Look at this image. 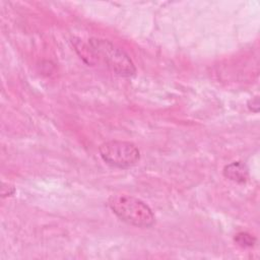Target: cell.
I'll list each match as a JSON object with an SVG mask.
<instances>
[{
  "mask_svg": "<svg viewBox=\"0 0 260 260\" xmlns=\"http://www.w3.org/2000/svg\"><path fill=\"white\" fill-rule=\"evenodd\" d=\"M81 57L88 58V63L102 62L113 73L131 77L135 74V66L130 57L119 47L108 40L89 39L87 44L81 46Z\"/></svg>",
  "mask_w": 260,
  "mask_h": 260,
  "instance_id": "6da1fadb",
  "label": "cell"
},
{
  "mask_svg": "<svg viewBox=\"0 0 260 260\" xmlns=\"http://www.w3.org/2000/svg\"><path fill=\"white\" fill-rule=\"evenodd\" d=\"M235 242L242 247H252L256 242V238L246 232L238 233L235 237Z\"/></svg>",
  "mask_w": 260,
  "mask_h": 260,
  "instance_id": "5b68a950",
  "label": "cell"
},
{
  "mask_svg": "<svg viewBox=\"0 0 260 260\" xmlns=\"http://www.w3.org/2000/svg\"><path fill=\"white\" fill-rule=\"evenodd\" d=\"M108 205L119 219L130 225L149 228L155 222L151 208L134 196L125 194L111 195Z\"/></svg>",
  "mask_w": 260,
  "mask_h": 260,
  "instance_id": "7a4b0ae2",
  "label": "cell"
},
{
  "mask_svg": "<svg viewBox=\"0 0 260 260\" xmlns=\"http://www.w3.org/2000/svg\"><path fill=\"white\" fill-rule=\"evenodd\" d=\"M102 159L115 168L128 169L136 165L140 158V151L137 146L129 141L110 140L99 147Z\"/></svg>",
  "mask_w": 260,
  "mask_h": 260,
  "instance_id": "3957f363",
  "label": "cell"
},
{
  "mask_svg": "<svg viewBox=\"0 0 260 260\" xmlns=\"http://www.w3.org/2000/svg\"><path fill=\"white\" fill-rule=\"evenodd\" d=\"M248 108L250 111L257 113L259 111V99L258 96H254L248 102Z\"/></svg>",
  "mask_w": 260,
  "mask_h": 260,
  "instance_id": "8992f818",
  "label": "cell"
},
{
  "mask_svg": "<svg viewBox=\"0 0 260 260\" xmlns=\"http://www.w3.org/2000/svg\"><path fill=\"white\" fill-rule=\"evenodd\" d=\"M223 176L231 181L243 184L249 179V171L247 166L242 161H233L224 167Z\"/></svg>",
  "mask_w": 260,
  "mask_h": 260,
  "instance_id": "277c9868",
  "label": "cell"
}]
</instances>
